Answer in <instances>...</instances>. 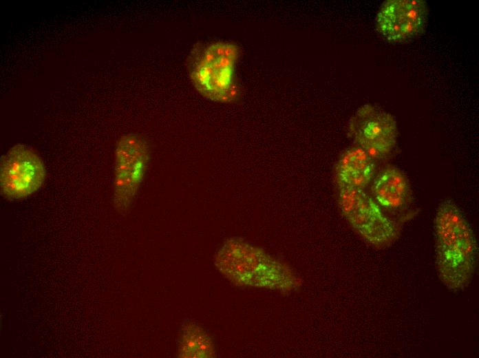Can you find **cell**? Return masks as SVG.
Wrapping results in <instances>:
<instances>
[{"mask_svg": "<svg viewBox=\"0 0 479 358\" xmlns=\"http://www.w3.org/2000/svg\"><path fill=\"white\" fill-rule=\"evenodd\" d=\"M150 157L149 145L140 134L123 136L116 146L114 202L119 211L131 206L144 179Z\"/></svg>", "mask_w": 479, "mask_h": 358, "instance_id": "obj_5", "label": "cell"}, {"mask_svg": "<svg viewBox=\"0 0 479 358\" xmlns=\"http://www.w3.org/2000/svg\"><path fill=\"white\" fill-rule=\"evenodd\" d=\"M339 207L350 227L371 246L383 249L398 238L400 229L364 189L337 187Z\"/></svg>", "mask_w": 479, "mask_h": 358, "instance_id": "obj_4", "label": "cell"}, {"mask_svg": "<svg viewBox=\"0 0 479 358\" xmlns=\"http://www.w3.org/2000/svg\"><path fill=\"white\" fill-rule=\"evenodd\" d=\"M348 134L354 145L377 161L386 158L394 151L398 128L392 114L380 107L366 104L350 119Z\"/></svg>", "mask_w": 479, "mask_h": 358, "instance_id": "obj_6", "label": "cell"}, {"mask_svg": "<svg viewBox=\"0 0 479 358\" xmlns=\"http://www.w3.org/2000/svg\"><path fill=\"white\" fill-rule=\"evenodd\" d=\"M435 262L438 276L449 289H463L476 268L478 244L461 210L451 199L438 205L434 220Z\"/></svg>", "mask_w": 479, "mask_h": 358, "instance_id": "obj_1", "label": "cell"}, {"mask_svg": "<svg viewBox=\"0 0 479 358\" xmlns=\"http://www.w3.org/2000/svg\"><path fill=\"white\" fill-rule=\"evenodd\" d=\"M45 178L44 165L30 147L17 145L1 158V193L10 199L25 198L43 185Z\"/></svg>", "mask_w": 479, "mask_h": 358, "instance_id": "obj_7", "label": "cell"}, {"mask_svg": "<svg viewBox=\"0 0 479 358\" xmlns=\"http://www.w3.org/2000/svg\"><path fill=\"white\" fill-rule=\"evenodd\" d=\"M176 344L179 357L211 358L216 356L211 337L193 319H187L182 323Z\"/></svg>", "mask_w": 479, "mask_h": 358, "instance_id": "obj_11", "label": "cell"}, {"mask_svg": "<svg viewBox=\"0 0 479 358\" xmlns=\"http://www.w3.org/2000/svg\"><path fill=\"white\" fill-rule=\"evenodd\" d=\"M376 160L354 145L345 150L335 167L337 187L365 189L375 176Z\"/></svg>", "mask_w": 479, "mask_h": 358, "instance_id": "obj_10", "label": "cell"}, {"mask_svg": "<svg viewBox=\"0 0 479 358\" xmlns=\"http://www.w3.org/2000/svg\"><path fill=\"white\" fill-rule=\"evenodd\" d=\"M239 56L238 47L220 41L197 48L189 63L191 81L204 97L230 102L237 96L234 72Z\"/></svg>", "mask_w": 479, "mask_h": 358, "instance_id": "obj_3", "label": "cell"}, {"mask_svg": "<svg viewBox=\"0 0 479 358\" xmlns=\"http://www.w3.org/2000/svg\"><path fill=\"white\" fill-rule=\"evenodd\" d=\"M370 184V196L382 209L401 212L412 202L409 180L395 165H388L380 169Z\"/></svg>", "mask_w": 479, "mask_h": 358, "instance_id": "obj_9", "label": "cell"}, {"mask_svg": "<svg viewBox=\"0 0 479 358\" xmlns=\"http://www.w3.org/2000/svg\"><path fill=\"white\" fill-rule=\"evenodd\" d=\"M214 265L232 284L288 293L301 284L286 264L240 238L226 239L214 256Z\"/></svg>", "mask_w": 479, "mask_h": 358, "instance_id": "obj_2", "label": "cell"}, {"mask_svg": "<svg viewBox=\"0 0 479 358\" xmlns=\"http://www.w3.org/2000/svg\"><path fill=\"white\" fill-rule=\"evenodd\" d=\"M429 10L423 0H387L379 8L375 23L378 32L392 43L413 40L424 31Z\"/></svg>", "mask_w": 479, "mask_h": 358, "instance_id": "obj_8", "label": "cell"}]
</instances>
